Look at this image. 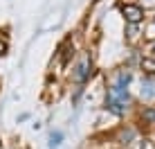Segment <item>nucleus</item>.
I'll list each match as a JSON object with an SVG mask.
<instances>
[{
	"mask_svg": "<svg viewBox=\"0 0 155 149\" xmlns=\"http://www.w3.org/2000/svg\"><path fill=\"white\" fill-rule=\"evenodd\" d=\"M90 68H92V63H90V57L85 54V57H81V61L74 66V70H72V79L74 81H85V79L90 77Z\"/></svg>",
	"mask_w": 155,
	"mask_h": 149,
	"instance_id": "1",
	"label": "nucleus"
},
{
	"mask_svg": "<svg viewBox=\"0 0 155 149\" xmlns=\"http://www.w3.org/2000/svg\"><path fill=\"white\" fill-rule=\"evenodd\" d=\"M121 14H124V18L130 25H137L144 18V12H142L140 7H135V5H124V7H121Z\"/></svg>",
	"mask_w": 155,
	"mask_h": 149,
	"instance_id": "2",
	"label": "nucleus"
},
{
	"mask_svg": "<svg viewBox=\"0 0 155 149\" xmlns=\"http://www.w3.org/2000/svg\"><path fill=\"white\" fill-rule=\"evenodd\" d=\"M61 140H63V133H61V131H52V136H50V147H58V145H61Z\"/></svg>",
	"mask_w": 155,
	"mask_h": 149,
	"instance_id": "3",
	"label": "nucleus"
},
{
	"mask_svg": "<svg viewBox=\"0 0 155 149\" xmlns=\"http://www.w3.org/2000/svg\"><path fill=\"white\" fill-rule=\"evenodd\" d=\"M5 52H7V43H5V41H0V57H2Z\"/></svg>",
	"mask_w": 155,
	"mask_h": 149,
	"instance_id": "7",
	"label": "nucleus"
},
{
	"mask_svg": "<svg viewBox=\"0 0 155 149\" xmlns=\"http://www.w3.org/2000/svg\"><path fill=\"white\" fill-rule=\"evenodd\" d=\"M142 66H144V68H148L151 72H155V61H148V59H144V61H142Z\"/></svg>",
	"mask_w": 155,
	"mask_h": 149,
	"instance_id": "5",
	"label": "nucleus"
},
{
	"mask_svg": "<svg viewBox=\"0 0 155 149\" xmlns=\"http://www.w3.org/2000/svg\"><path fill=\"white\" fill-rule=\"evenodd\" d=\"M142 120H146V122H155V109H146L142 113Z\"/></svg>",
	"mask_w": 155,
	"mask_h": 149,
	"instance_id": "4",
	"label": "nucleus"
},
{
	"mask_svg": "<svg viewBox=\"0 0 155 149\" xmlns=\"http://www.w3.org/2000/svg\"><path fill=\"white\" fill-rule=\"evenodd\" d=\"M135 34H137V27L130 25V27H128V39H135Z\"/></svg>",
	"mask_w": 155,
	"mask_h": 149,
	"instance_id": "6",
	"label": "nucleus"
}]
</instances>
